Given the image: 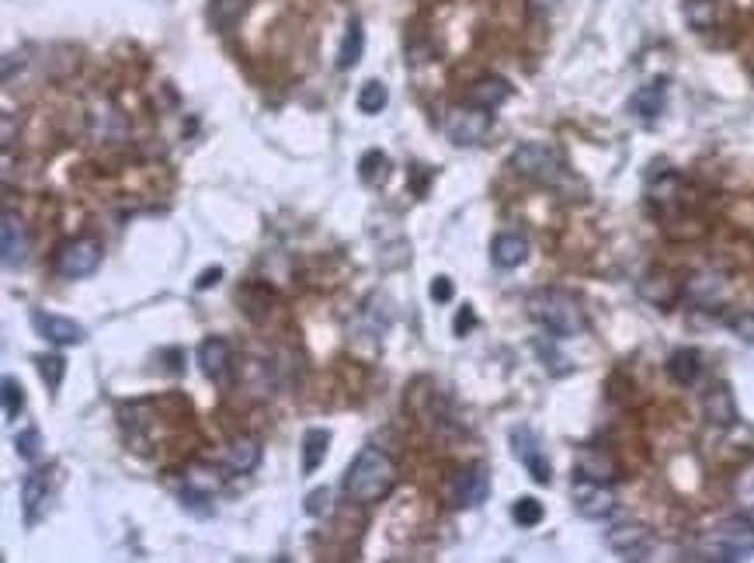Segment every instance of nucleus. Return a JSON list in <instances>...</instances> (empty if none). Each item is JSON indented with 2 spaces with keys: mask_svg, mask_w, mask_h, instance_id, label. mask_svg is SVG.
<instances>
[{
  "mask_svg": "<svg viewBox=\"0 0 754 563\" xmlns=\"http://www.w3.org/2000/svg\"><path fill=\"white\" fill-rule=\"evenodd\" d=\"M341 487L351 501L376 504L397 487V463H393L383 449H376V445H365V449L351 459Z\"/></svg>",
  "mask_w": 754,
  "mask_h": 563,
  "instance_id": "1",
  "label": "nucleus"
},
{
  "mask_svg": "<svg viewBox=\"0 0 754 563\" xmlns=\"http://www.w3.org/2000/svg\"><path fill=\"white\" fill-rule=\"evenodd\" d=\"M511 171L522 174V178H529L532 185H543L549 192H560V195H570V192H584L581 181L570 174V167L563 164V157L553 150V146L546 143H522L515 153H511Z\"/></svg>",
  "mask_w": 754,
  "mask_h": 563,
  "instance_id": "2",
  "label": "nucleus"
},
{
  "mask_svg": "<svg viewBox=\"0 0 754 563\" xmlns=\"http://www.w3.org/2000/svg\"><path fill=\"white\" fill-rule=\"evenodd\" d=\"M529 313L536 324H543L553 338H577L588 331V317L577 296L563 289H543L529 299Z\"/></svg>",
  "mask_w": 754,
  "mask_h": 563,
  "instance_id": "3",
  "label": "nucleus"
},
{
  "mask_svg": "<svg viewBox=\"0 0 754 563\" xmlns=\"http://www.w3.org/2000/svg\"><path fill=\"white\" fill-rule=\"evenodd\" d=\"M709 560H744L754 553V518L748 515H734L727 522H720L709 536Z\"/></svg>",
  "mask_w": 754,
  "mask_h": 563,
  "instance_id": "4",
  "label": "nucleus"
},
{
  "mask_svg": "<svg viewBox=\"0 0 754 563\" xmlns=\"http://www.w3.org/2000/svg\"><path fill=\"white\" fill-rule=\"evenodd\" d=\"M490 115L494 112H487V108H477V105H456V108H449L445 112V122H442V129H445V136H449V143L452 146H480L483 143V136L490 133Z\"/></svg>",
  "mask_w": 754,
  "mask_h": 563,
  "instance_id": "5",
  "label": "nucleus"
},
{
  "mask_svg": "<svg viewBox=\"0 0 754 563\" xmlns=\"http://www.w3.org/2000/svg\"><path fill=\"white\" fill-rule=\"evenodd\" d=\"M101 265V244L94 237H73L67 244L56 251V275L60 279H87V275H94Z\"/></svg>",
  "mask_w": 754,
  "mask_h": 563,
  "instance_id": "6",
  "label": "nucleus"
},
{
  "mask_svg": "<svg viewBox=\"0 0 754 563\" xmlns=\"http://www.w3.org/2000/svg\"><path fill=\"white\" fill-rule=\"evenodd\" d=\"M570 497H574L577 515L591 518V522H602V518H609L612 511H616V494H612V487L602 484V480L581 477V473H577V480L570 484Z\"/></svg>",
  "mask_w": 754,
  "mask_h": 563,
  "instance_id": "7",
  "label": "nucleus"
},
{
  "mask_svg": "<svg viewBox=\"0 0 754 563\" xmlns=\"http://www.w3.org/2000/svg\"><path fill=\"white\" fill-rule=\"evenodd\" d=\"M28 254H32V233H28V223L18 216V212L7 209L4 219H0V258H4V268L7 272L25 268Z\"/></svg>",
  "mask_w": 754,
  "mask_h": 563,
  "instance_id": "8",
  "label": "nucleus"
},
{
  "mask_svg": "<svg viewBox=\"0 0 754 563\" xmlns=\"http://www.w3.org/2000/svg\"><path fill=\"white\" fill-rule=\"evenodd\" d=\"M511 452H515V459L525 466V473H529L536 484H549V480H553V466H549L543 445H539L532 428H525V424L511 428Z\"/></svg>",
  "mask_w": 754,
  "mask_h": 563,
  "instance_id": "9",
  "label": "nucleus"
},
{
  "mask_svg": "<svg viewBox=\"0 0 754 563\" xmlns=\"http://www.w3.org/2000/svg\"><path fill=\"white\" fill-rule=\"evenodd\" d=\"M53 470H32L21 480V511H25V525H39L53 501Z\"/></svg>",
  "mask_w": 754,
  "mask_h": 563,
  "instance_id": "10",
  "label": "nucleus"
},
{
  "mask_svg": "<svg viewBox=\"0 0 754 563\" xmlns=\"http://www.w3.org/2000/svg\"><path fill=\"white\" fill-rule=\"evenodd\" d=\"M605 543L622 560H647V553L654 550V532L640 522H622L605 532Z\"/></svg>",
  "mask_w": 754,
  "mask_h": 563,
  "instance_id": "11",
  "label": "nucleus"
},
{
  "mask_svg": "<svg viewBox=\"0 0 754 563\" xmlns=\"http://www.w3.org/2000/svg\"><path fill=\"white\" fill-rule=\"evenodd\" d=\"M490 497V470L487 466H466L452 477L449 484V501L456 508H480L483 501Z\"/></svg>",
  "mask_w": 754,
  "mask_h": 563,
  "instance_id": "12",
  "label": "nucleus"
},
{
  "mask_svg": "<svg viewBox=\"0 0 754 563\" xmlns=\"http://www.w3.org/2000/svg\"><path fill=\"white\" fill-rule=\"evenodd\" d=\"M28 317H32V327H35V331H39V338L53 341V345H60V348L84 345V338H87V331L77 324V320L60 317V313L32 310V313H28Z\"/></svg>",
  "mask_w": 754,
  "mask_h": 563,
  "instance_id": "13",
  "label": "nucleus"
},
{
  "mask_svg": "<svg viewBox=\"0 0 754 563\" xmlns=\"http://www.w3.org/2000/svg\"><path fill=\"white\" fill-rule=\"evenodd\" d=\"M226 487V470L223 466H212V463H192L185 470V501L195 504V501H212L219 491Z\"/></svg>",
  "mask_w": 754,
  "mask_h": 563,
  "instance_id": "14",
  "label": "nucleus"
},
{
  "mask_svg": "<svg viewBox=\"0 0 754 563\" xmlns=\"http://www.w3.org/2000/svg\"><path fill=\"white\" fill-rule=\"evenodd\" d=\"M199 365L206 372V379L212 383H226L230 379V365H233V352L226 338H206L199 345Z\"/></svg>",
  "mask_w": 754,
  "mask_h": 563,
  "instance_id": "15",
  "label": "nucleus"
},
{
  "mask_svg": "<svg viewBox=\"0 0 754 563\" xmlns=\"http://www.w3.org/2000/svg\"><path fill=\"white\" fill-rule=\"evenodd\" d=\"M702 411H706L709 424H716V428H730V424L737 421V404H734L730 386L727 383L709 386L706 397H702Z\"/></svg>",
  "mask_w": 754,
  "mask_h": 563,
  "instance_id": "16",
  "label": "nucleus"
},
{
  "mask_svg": "<svg viewBox=\"0 0 754 563\" xmlns=\"http://www.w3.org/2000/svg\"><path fill=\"white\" fill-rule=\"evenodd\" d=\"M525 258H529V240L522 233H497L494 244H490V261L504 272L525 265Z\"/></svg>",
  "mask_w": 754,
  "mask_h": 563,
  "instance_id": "17",
  "label": "nucleus"
},
{
  "mask_svg": "<svg viewBox=\"0 0 754 563\" xmlns=\"http://www.w3.org/2000/svg\"><path fill=\"white\" fill-rule=\"evenodd\" d=\"M577 473H581V477H591V480H602V484H612L619 466L605 449H598V445H584V449L577 452Z\"/></svg>",
  "mask_w": 754,
  "mask_h": 563,
  "instance_id": "18",
  "label": "nucleus"
},
{
  "mask_svg": "<svg viewBox=\"0 0 754 563\" xmlns=\"http://www.w3.org/2000/svg\"><path fill=\"white\" fill-rule=\"evenodd\" d=\"M664 101H668V80H650V84H643L640 91L633 94L629 108H633V115H640L643 122H654L657 115L664 112Z\"/></svg>",
  "mask_w": 754,
  "mask_h": 563,
  "instance_id": "19",
  "label": "nucleus"
},
{
  "mask_svg": "<svg viewBox=\"0 0 754 563\" xmlns=\"http://www.w3.org/2000/svg\"><path fill=\"white\" fill-rule=\"evenodd\" d=\"M508 98H511V84L504 77H480L477 84L470 87V94H466V101H470V105L487 108V112L501 108Z\"/></svg>",
  "mask_w": 754,
  "mask_h": 563,
  "instance_id": "20",
  "label": "nucleus"
},
{
  "mask_svg": "<svg viewBox=\"0 0 754 563\" xmlns=\"http://www.w3.org/2000/svg\"><path fill=\"white\" fill-rule=\"evenodd\" d=\"M261 463V442L254 435H240L230 442L226 452V470L230 473H254Z\"/></svg>",
  "mask_w": 754,
  "mask_h": 563,
  "instance_id": "21",
  "label": "nucleus"
},
{
  "mask_svg": "<svg viewBox=\"0 0 754 563\" xmlns=\"http://www.w3.org/2000/svg\"><path fill=\"white\" fill-rule=\"evenodd\" d=\"M327 449H331V431L327 428H310L303 435V477L317 473L327 459Z\"/></svg>",
  "mask_w": 754,
  "mask_h": 563,
  "instance_id": "22",
  "label": "nucleus"
},
{
  "mask_svg": "<svg viewBox=\"0 0 754 563\" xmlns=\"http://www.w3.org/2000/svg\"><path fill=\"white\" fill-rule=\"evenodd\" d=\"M668 376L675 379L678 386H692L695 379L702 376V355L695 348H678L668 358Z\"/></svg>",
  "mask_w": 754,
  "mask_h": 563,
  "instance_id": "23",
  "label": "nucleus"
},
{
  "mask_svg": "<svg viewBox=\"0 0 754 563\" xmlns=\"http://www.w3.org/2000/svg\"><path fill=\"white\" fill-rule=\"evenodd\" d=\"M362 53H365V28L362 21H348V32H344L341 39V49H338V70H355L358 63H362Z\"/></svg>",
  "mask_w": 754,
  "mask_h": 563,
  "instance_id": "24",
  "label": "nucleus"
},
{
  "mask_svg": "<svg viewBox=\"0 0 754 563\" xmlns=\"http://www.w3.org/2000/svg\"><path fill=\"white\" fill-rule=\"evenodd\" d=\"M247 11V0H209V21L216 32H230Z\"/></svg>",
  "mask_w": 754,
  "mask_h": 563,
  "instance_id": "25",
  "label": "nucleus"
},
{
  "mask_svg": "<svg viewBox=\"0 0 754 563\" xmlns=\"http://www.w3.org/2000/svg\"><path fill=\"white\" fill-rule=\"evenodd\" d=\"M390 105V87L383 80H365L362 91H358V112L362 115H379Z\"/></svg>",
  "mask_w": 754,
  "mask_h": 563,
  "instance_id": "26",
  "label": "nucleus"
},
{
  "mask_svg": "<svg viewBox=\"0 0 754 563\" xmlns=\"http://www.w3.org/2000/svg\"><path fill=\"white\" fill-rule=\"evenodd\" d=\"M386 174H390V157H386L383 150L362 153V160H358V178H362L365 185H383Z\"/></svg>",
  "mask_w": 754,
  "mask_h": 563,
  "instance_id": "27",
  "label": "nucleus"
},
{
  "mask_svg": "<svg viewBox=\"0 0 754 563\" xmlns=\"http://www.w3.org/2000/svg\"><path fill=\"white\" fill-rule=\"evenodd\" d=\"M685 18L695 32H706L720 18V7H716V0H685Z\"/></svg>",
  "mask_w": 754,
  "mask_h": 563,
  "instance_id": "28",
  "label": "nucleus"
},
{
  "mask_svg": "<svg viewBox=\"0 0 754 563\" xmlns=\"http://www.w3.org/2000/svg\"><path fill=\"white\" fill-rule=\"evenodd\" d=\"M647 192H650V202H654L657 209H671L678 202V192H682V178L668 171L661 181H654Z\"/></svg>",
  "mask_w": 754,
  "mask_h": 563,
  "instance_id": "29",
  "label": "nucleus"
},
{
  "mask_svg": "<svg viewBox=\"0 0 754 563\" xmlns=\"http://www.w3.org/2000/svg\"><path fill=\"white\" fill-rule=\"evenodd\" d=\"M35 365H39V376H42V383H46V390L49 393L60 390L63 376H67V358H63V355H39V358H35Z\"/></svg>",
  "mask_w": 754,
  "mask_h": 563,
  "instance_id": "30",
  "label": "nucleus"
},
{
  "mask_svg": "<svg viewBox=\"0 0 754 563\" xmlns=\"http://www.w3.org/2000/svg\"><path fill=\"white\" fill-rule=\"evenodd\" d=\"M543 501H536V497H518L515 508H511V518H515L522 529H536L539 522H543Z\"/></svg>",
  "mask_w": 754,
  "mask_h": 563,
  "instance_id": "31",
  "label": "nucleus"
},
{
  "mask_svg": "<svg viewBox=\"0 0 754 563\" xmlns=\"http://www.w3.org/2000/svg\"><path fill=\"white\" fill-rule=\"evenodd\" d=\"M4 421H18V414L25 411V390H21V383L14 376H4Z\"/></svg>",
  "mask_w": 754,
  "mask_h": 563,
  "instance_id": "32",
  "label": "nucleus"
},
{
  "mask_svg": "<svg viewBox=\"0 0 754 563\" xmlns=\"http://www.w3.org/2000/svg\"><path fill=\"white\" fill-rule=\"evenodd\" d=\"M14 452H18L25 463H39V456H42V435H39V428L18 431V435H14Z\"/></svg>",
  "mask_w": 754,
  "mask_h": 563,
  "instance_id": "33",
  "label": "nucleus"
},
{
  "mask_svg": "<svg viewBox=\"0 0 754 563\" xmlns=\"http://www.w3.org/2000/svg\"><path fill=\"white\" fill-rule=\"evenodd\" d=\"M688 292H692L699 303H713V299H720V279H716V275H695Z\"/></svg>",
  "mask_w": 754,
  "mask_h": 563,
  "instance_id": "34",
  "label": "nucleus"
},
{
  "mask_svg": "<svg viewBox=\"0 0 754 563\" xmlns=\"http://www.w3.org/2000/svg\"><path fill=\"white\" fill-rule=\"evenodd\" d=\"M727 324H730V331H734L737 338L744 341V345H754V310L734 313V317H730Z\"/></svg>",
  "mask_w": 754,
  "mask_h": 563,
  "instance_id": "35",
  "label": "nucleus"
},
{
  "mask_svg": "<svg viewBox=\"0 0 754 563\" xmlns=\"http://www.w3.org/2000/svg\"><path fill=\"white\" fill-rule=\"evenodd\" d=\"M327 511H331V491H327V487H317V491L306 494V515L320 518L327 515Z\"/></svg>",
  "mask_w": 754,
  "mask_h": 563,
  "instance_id": "36",
  "label": "nucleus"
},
{
  "mask_svg": "<svg viewBox=\"0 0 754 563\" xmlns=\"http://www.w3.org/2000/svg\"><path fill=\"white\" fill-rule=\"evenodd\" d=\"M737 501H741L748 511H754V463L737 477Z\"/></svg>",
  "mask_w": 754,
  "mask_h": 563,
  "instance_id": "37",
  "label": "nucleus"
},
{
  "mask_svg": "<svg viewBox=\"0 0 754 563\" xmlns=\"http://www.w3.org/2000/svg\"><path fill=\"white\" fill-rule=\"evenodd\" d=\"M473 327H477V313H473V306L466 303L463 310L456 313V334H459V338H463V334H470Z\"/></svg>",
  "mask_w": 754,
  "mask_h": 563,
  "instance_id": "38",
  "label": "nucleus"
},
{
  "mask_svg": "<svg viewBox=\"0 0 754 563\" xmlns=\"http://www.w3.org/2000/svg\"><path fill=\"white\" fill-rule=\"evenodd\" d=\"M452 292H456L452 289V279H445V275H438V279L431 282V299H435V303H449Z\"/></svg>",
  "mask_w": 754,
  "mask_h": 563,
  "instance_id": "39",
  "label": "nucleus"
},
{
  "mask_svg": "<svg viewBox=\"0 0 754 563\" xmlns=\"http://www.w3.org/2000/svg\"><path fill=\"white\" fill-rule=\"evenodd\" d=\"M219 279H223V268H206V272H202L199 275V279H195V289H212V285H216Z\"/></svg>",
  "mask_w": 754,
  "mask_h": 563,
  "instance_id": "40",
  "label": "nucleus"
},
{
  "mask_svg": "<svg viewBox=\"0 0 754 563\" xmlns=\"http://www.w3.org/2000/svg\"><path fill=\"white\" fill-rule=\"evenodd\" d=\"M556 4H560V0H529V11L536 14V18H543V14L556 11Z\"/></svg>",
  "mask_w": 754,
  "mask_h": 563,
  "instance_id": "41",
  "label": "nucleus"
}]
</instances>
